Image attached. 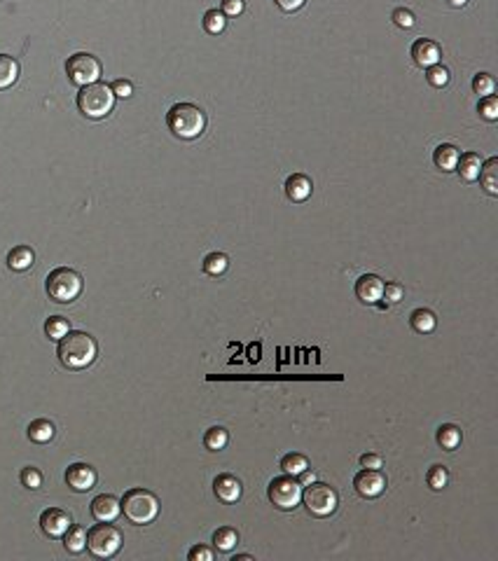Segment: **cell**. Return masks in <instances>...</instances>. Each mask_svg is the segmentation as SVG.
Here are the masks:
<instances>
[{
    "label": "cell",
    "mask_w": 498,
    "mask_h": 561,
    "mask_svg": "<svg viewBox=\"0 0 498 561\" xmlns=\"http://www.w3.org/2000/svg\"><path fill=\"white\" fill-rule=\"evenodd\" d=\"M66 75L77 87H87L91 82H98V77H101V61L87 52H77L73 56H68Z\"/></svg>",
    "instance_id": "cell-9"
},
{
    "label": "cell",
    "mask_w": 498,
    "mask_h": 561,
    "mask_svg": "<svg viewBox=\"0 0 498 561\" xmlns=\"http://www.w3.org/2000/svg\"><path fill=\"white\" fill-rule=\"evenodd\" d=\"M477 110H480V117L482 119H487V122H496V119H498V98L494 94L482 96L480 98V105H477Z\"/></svg>",
    "instance_id": "cell-35"
},
{
    "label": "cell",
    "mask_w": 498,
    "mask_h": 561,
    "mask_svg": "<svg viewBox=\"0 0 498 561\" xmlns=\"http://www.w3.org/2000/svg\"><path fill=\"white\" fill-rule=\"evenodd\" d=\"M447 3L452 5V7H466L468 0H447Z\"/></svg>",
    "instance_id": "cell-46"
},
{
    "label": "cell",
    "mask_w": 498,
    "mask_h": 561,
    "mask_svg": "<svg viewBox=\"0 0 498 561\" xmlns=\"http://www.w3.org/2000/svg\"><path fill=\"white\" fill-rule=\"evenodd\" d=\"M63 545L70 554H80L87 550V531L82 526H70V529L63 533Z\"/></svg>",
    "instance_id": "cell-25"
},
{
    "label": "cell",
    "mask_w": 498,
    "mask_h": 561,
    "mask_svg": "<svg viewBox=\"0 0 498 561\" xmlns=\"http://www.w3.org/2000/svg\"><path fill=\"white\" fill-rule=\"evenodd\" d=\"M405 297V288L400 283H384V295L382 299H386V304H398Z\"/></svg>",
    "instance_id": "cell-39"
},
{
    "label": "cell",
    "mask_w": 498,
    "mask_h": 561,
    "mask_svg": "<svg viewBox=\"0 0 498 561\" xmlns=\"http://www.w3.org/2000/svg\"><path fill=\"white\" fill-rule=\"evenodd\" d=\"M442 59V49L438 42L428 40V38H419L412 45V61L417 63L419 68H431L435 63H440Z\"/></svg>",
    "instance_id": "cell-13"
},
{
    "label": "cell",
    "mask_w": 498,
    "mask_h": 561,
    "mask_svg": "<svg viewBox=\"0 0 498 561\" xmlns=\"http://www.w3.org/2000/svg\"><path fill=\"white\" fill-rule=\"evenodd\" d=\"M302 503H304L309 515L323 519L337 512V508H339V494L325 482H311L307 484V489H302Z\"/></svg>",
    "instance_id": "cell-6"
},
{
    "label": "cell",
    "mask_w": 498,
    "mask_h": 561,
    "mask_svg": "<svg viewBox=\"0 0 498 561\" xmlns=\"http://www.w3.org/2000/svg\"><path fill=\"white\" fill-rule=\"evenodd\" d=\"M70 526H73V515L61 508H47L40 515V529L47 538H63Z\"/></svg>",
    "instance_id": "cell-11"
},
{
    "label": "cell",
    "mask_w": 498,
    "mask_h": 561,
    "mask_svg": "<svg viewBox=\"0 0 498 561\" xmlns=\"http://www.w3.org/2000/svg\"><path fill=\"white\" fill-rule=\"evenodd\" d=\"M354 489H356V494L363 498H379L386 491V477L382 470L363 468L361 473L354 477Z\"/></svg>",
    "instance_id": "cell-10"
},
{
    "label": "cell",
    "mask_w": 498,
    "mask_h": 561,
    "mask_svg": "<svg viewBox=\"0 0 498 561\" xmlns=\"http://www.w3.org/2000/svg\"><path fill=\"white\" fill-rule=\"evenodd\" d=\"M61 365L66 370H87L98 356V344L91 334L82 330H68L56 346Z\"/></svg>",
    "instance_id": "cell-1"
},
{
    "label": "cell",
    "mask_w": 498,
    "mask_h": 561,
    "mask_svg": "<svg viewBox=\"0 0 498 561\" xmlns=\"http://www.w3.org/2000/svg\"><path fill=\"white\" fill-rule=\"evenodd\" d=\"M166 126L175 138L194 140L206 131V112L194 103H175L166 112Z\"/></svg>",
    "instance_id": "cell-2"
},
{
    "label": "cell",
    "mask_w": 498,
    "mask_h": 561,
    "mask_svg": "<svg viewBox=\"0 0 498 561\" xmlns=\"http://www.w3.org/2000/svg\"><path fill=\"white\" fill-rule=\"evenodd\" d=\"M461 440H463V435L459 426L445 424L438 428V445L445 449V452H454V449L461 445Z\"/></svg>",
    "instance_id": "cell-26"
},
{
    "label": "cell",
    "mask_w": 498,
    "mask_h": 561,
    "mask_svg": "<svg viewBox=\"0 0 498 561\" xmlns=\"http://www.w3.org/2000/svg\"><path fill=\"white\" fill-rule=\"evenodd\" d=\"M33 262H35V252L33 248H28V245H17V248H12L7 252V266H10L12 271L31 269Z\"/></svg>",
    "instance_id": "cell-21"
},
{
    "label": "cell",
    "mask_w": 498,
    "mask_h": 561,
    "mask_svg": "<svg viewBox=\"0 0 498 561\" xmlns=\"http://www.w3.org/2000/svg\"><path fill=\"white\" fill-rule=\"evenodd\" d=\"M477 180H480V185L484 187V192L491 194V196H498V157L482 161Z\"/></svg>",
    "instance_id": "cell-19"
},
{
    "label": "cell",
    "mask_w": 498,
    "mask_h": 561,
    "mask_svg": "<svg viewBox=\"0 0 498 561\" xmlns=\"http://www.w3.org/2000/svg\"><path fill=\"white\" fill-rule=\"evenodd\" d=\"M227 28V17L220 10H208L203 14V31L208 35H220Z\"/></svg>",
    "instance_id": "cell-31"
},
{
    "label": "cell",
    "mask_w": 498,
    "mask_h": 561,
    "mask_svg": "<svg viewBox=\"0 0 498 561\" xmlns=\"http://www.w3.org/2000/svg\"><path fill=\"white\" fill-rule=\"evenodd\" d=\"M267 496H269L274 508L290 512L302 503V484L292 475L274 477L269 487H267Z\"/></svg>",
    "instance_id": "cell-8"
},
{
    "label": "cell",
    "mask_w": 498,
    "mask_h": 561,
    "mask_svg": "<svg viewBox=\"0 0 498 561\" xmlns=\"http://www.w3.org/2000/svg\"><path fill=\"white\" fill-rule=\"evenodd\" d=\"M122 531L115 529L112 522H98L87 531V550L96 559H110L122 550Z\"/></svg>",
    "instance_id": "cell-7"
},
{
    "label": "cell",
    "mask_w": 498,
    "mask_h": 561,
    "mask_svg": "<svg viewBox=\"0 0 498 561\" xmlns=\"http://www.w3.org/2000/svg\"><path fill=\"white\" fill-rule=\"evenodd\" d=\"M238 543V533L231 526H220L213 533V547L217 552H231Z\"/></svg>",
    "instance_id": "cell-27"
},
{
    "label": "cell",
    "mask_w": 498,
    "mask_h": 561,
    "mask_svg": "<svg viewBox=\"0 0 498 561\" xmlns=\"http://www.w3.org/2000/svg\"><path fill=\"white\" fill-rule=\"evenodd\" d=\"M213 491L222 503H236L243 494V487L234 475H217L213 482Z\"/></svg>",
    "instance_id": "cell-17"
},
{
    "label": "cell",
    "mask_w": 498,
    "mask_h": 561,
    "mask_svg": "<svg viewBox=\"0 0 498 561\" xmlns=\"http://www.w3.org/2000/svg\"><path fill=\"white\" fill-rule=\"evenodd\" d=\"M426 80H428V84H431V87L442 89V87H447L449 80H452V73H449L447 66H442V63H435V66L426 68Z\"/></svg>",
    "instance_id": "cell-32"
},
{
    "label": "cell",
    "mask_w": 498,
    "mask_h": 561,
    "mask_svg": "<svg viewBox=\"0 0 498 561\" xmlns=\"http://www.w3.org/2000/svg\"><path fill=\"white\" fill-rule=\"evenodd\" d=\"M285 196L290 199L292 203H302V201H307L309 196H311L314 192V182L309 175L304 173H292V175H288V180H285Z\"/></svg>",
    "instance_id": "cell-16"
},
{
    "label": "cell",
    "mask_w": 498,
    "mask_h": 561,
    "mask_svg": "<svg viewBox=\"0 0 498 561\" xmlns=\"http://www.w3.org/2000/svg\"><path fill=\"white\" fill-rule=\"evenodd\" d=\"M19 480H21V484H24L26 489H31V491H35V489H40L42 487V473L38 468H33V466H28V468H24L19 473Z\"/></svg>",
    "instance_id": "cell-38"
},
{
    "label": "cell",
    "mask_w": 498,
    "mask_h": 561,
    "mask_svg": "<svg viewBox=\"0 0 498 561\" xmlns=\"http://www.w3.org/2000/svg\"><path fill=\"white\" fill-rule=\"evenodd\" d=\"M307 468H309L307 456H302V454H297V452H290V454H285L283 459H281V470H283L285 475L297 477L300 473H304Z\"/></svg>",
    "instance_id": "cell-30"
},
{
    "label": "cell",
    "mask_w": 498,
    "mask_h": 561,
    "mask_svg": "<svg viewBox=\"0 0 498 561\" xmlns=\"http://www.w3.org/2000/svg\"><path fill=\"white\" fill-rule=\"evenodd\" d=\"M19 80V61L10 54H0V89H10Z\"/></svg>",
    "instance_id": "cell-24"
},
{
    "label": "cell",
    "mask_w": 498,
    "mask_h": 561,
    "mask_svg": "<svg viewBox=\"0 0 498 561\" xmlns=\"http://www.w3.org/2000/svg\"><path fill=\"white\" fill-rule=\"evenodd\" d=\"M459 157H461V150L456 145H449V143H442L435 147V154H433V161L435 166L440 168V171H456V164H459Z\"/></svg>",
    "instance_id": "cell-18"
},
{
    "label": "cell",
    "mask_w": 498,
    "mask_h": 561,
    "mask_svg": "<svg viewBox=\"0 0 498 561\" xmlns=\"http://www.w3.org/2000/svg\"><path fill=\"white\" fill-rule=\"evenodd\" d=\"M203 273H208V276H222L224 271H227L229 266V257L224 255V252H208L206 257H203Z\"/></svg>",
    "instance_id": "cell-28"
},
{
    "label": "cell",
    "mask_w": 498,
    "mask_h": 561,
    "mask_svg": "<svg viewBox=\"0 0 498 561\" xmlns=\"http://www.w3.org/2000/svg\"><path fill=\"white\" fill-rule=\"evenodd\" d=\"M229 445V433L224 431L222 426H213L208 428L206 435H203V447L210 449V452H220Z\"/></svg>",
    "instance_id": "cell-29"
},
{
    "label": "cell",
    "mask_w": 498,
    "mask_h": 561,
    "mask_svg": "<svg viewBox=\"0 0 498 561\" xmlns=\"http://www.w3.org/2000/svg\"><path fill=\"white\" fill-rule=\"evenodd\" d=\"M91 515H94L96 522H115L122 515V505H119L115 496L101 494L91 501Z\"/></svg>",
    "instance_id": "cell-15"
},
{
    "label": "cell",
    "mask_w": 498,
    "mask_h": 561,
    "mask_svg": "<svg viewBox=\"0 0 498 561\" xmlns=\"http://www.w3.org/2000/svg\"><path fill=\"white\" fill-rule=\"evenodd\" d=\"M361 466L370 468V470H382L384 468V459L379 454H363L361 456Z\"/></svg>",
    "instance_id": "cell-43"
},
{
    "label": "cell",
    "mask_w": 498,
    "mask_h": 561,
    "mask_svg": "<svg viewBox=\"0 0 498 561\" xmlns=\"http://www.w3.org/2000/svg\"><path fill=\"white\" fill-rule=\"evenodd\" d=\"M274 3L278 5V10L281 12H285V14H292V12H297L304 7L307 0H274Z\"/></svg>",
    "instance_id": "cell-44"
},
{
    "label": "cell",
    "mask_w": 498,
    "mask_h": 561,
    "mask_svg": "<svg viewBox=\"0 0 498 561\" xmlns=\"http://www.w3.org/2000/svg\"><path fill=\"white\" fill-rule=\"evenodd\" d=\"M47 295L59 304H70L82 295L84 280L75 269L70 266H56L54 271L47 273Z\"/></svg>",
    "instance_id": "cell-5"
},
{
    "label": "cell",
    "mask_w": 498,
    "mask_h": 561,
    "mask_svg": "<svg viewBox=\"0 0 498 561\" xmlns=\"http://www.w3.org/2000/svg\"><path fill=\"white\" fill-rule=\"evenodd\" d=\"M189 561H213V552L208 550L206 545H194L192 550L187 552Z\"/></svg>",
    "instance_id": "cell-41"
},
{
    "label": "cell",
    "mask_w": 498,
    "mask_h": 561,
    "mask_svg": "<svg viewBox=\"0 0 498 561\" xmlns=\"http://www.w3.org/2000/svg\"><path fill=\"white\" fill-rule=\"evenodd\" d=\"M426 482H428V487H431L433 491H442L447 487V482H449V470L445 466H433L431 470H428Z\"/></svg>",
    "instance_id": "cell-34"
},
{
    "label": "cell",
    "mask_w": 498,
    "mask_h": 561,
    "mask_svg": "<svg viewBox=\"0 0 498 561\" xmlns=\"http://www.w3.org/2000/svg\"><path fill=\"white\" fill-rule=\"evenodd\" d=\"M234 561H253V557H250V554H236Z\"/></svg>",
    "instance_id": "cell-47"
},
{
    "label": "cell",
    "mask_w": 498,
    "mask_h": 561,
    "mask_svg": "<svg viewBox=\"0 0 498 561\" xmlns=\"http://www.w3.org/2000/svg\"><path fill=\"white\" fill-rule=\"evenodd\" d=\"M473 91L477 96H489V94H494L496 91V82H494V77H491L489 73H480V75H475L473 77Z\"/></svg>",
    "instance_id": "cell-36"
},
{
    "label": "cell",
    "mask_w": 498,
    "mask_h": 561,
    "mask_svg": "<svg viewBox=\"0 0 498 561\" xmlns=\"http://www.w3.org/2000/svg\"><path fill=\"white\" fill-rule=\"evenodd\" d=\"M110 89H112V94L119 98H129L133 94V84L129 80H115L110 84Z\"/></svg>",
    "instance_id": "cell-42"
},
{
    "label": "cell",
    "mask_w": 498,
    "mask_h": 561,
    "mask_svg": "<svg viewBox=\"0 0 498 561\" xmlns=\"http://www.w3.org/2000/svg\"><path fill=\"white\" fill-rule=\"evenodd\" d=\"M480 168H482V159L480 154L475 152H463L459 157V164H456V171L466 182H475L477 175H480Z\"/></svg>",
    "instance_id": "cell-22"
},
{
    "label": "cell",
    "mask_w": 498,
    "mask_h": 561,
    "mask_svg": "<svg viewBox=\"0 0 498 561\" xmlns=\"http://www.w3.org/2000/svg\"><path fill=\"white\" fill-rule=\"evenodd\" d=\"M119 505H122L124 517L136 526L152 524L159 515V498L147 489H129Z\"/></svg>",
    "instance_id": "cell-4"
},
{
    "label": "cell",
    "mask_w": 498,
    "mask_h": 561,
    "mask_svg": "<svg viewBox=\"0 0 498 561\" xmlns=\"http://www.w3.org/2000/svg\"><path fill=\"white\" fill-rule=\"evenodd\" d=\"M115 94L110 84L105 82H91L87 87H80L77 91V110L87 119H103L108 117L115 108Z\"/></svg>",
    "instance_id": "cell-3"
},
{
    "label": "cell",
    "mask_w": 498,
    "mask_h": 561,
    "mask_svg": "<svg viewBox=\"0 0 498 561\" xmlns=\"http://www.w3.org/2000/svg\"><path fill=\"white\" fill-rule=\"evenodd\" d=\"M245 10V0H222V14L224 17H229V19H236V17H241Z\"/></svg>",
    "instance_id": "cell-40"
},
{
    "label": "cell",
    "mask_w": 498,
    "mask_h": 561,
    "mask_svg": "<svg viewBox=\"0 0 498 561\" xmlns=\"http://www.w3.org/2000/svg\"><path fill=\"white\" fill-rule=\"evenodd\" d=\"M96 480H98L96 470L87 466V463H73V466H68L66 470V484L73 491H80V494L94 489Z\"/></svg>",
    "instance_id": "cell-12"
},
{
    "label": "cell",
    "mask_w": 498,
    "mask_h": 561,
    "mask_svg": "<svg viewBox=\"0 0 498 561\" xmlns=\"http://www.w3.org/2000/svg\"><path fill=\"white\" fill-rule=\"evenodd\" d=\"M297 477H300V484H302V487H307V484L316 482V473H314V470H309V468L304 470V473H300Z\"/></svg>",
    "instance_id": "cell-45"
},
{
    "label": "cell",
    "mask_w": 498,
    "mask_h": 561,
    "mask_svg": "<svg viewBox=\"0 0 498 561\" xmlns=\"http://www.w3.org/2000/svg\"><path fill=\"white\" fill-rule=\"evenodd\" d=\"M391 19H393V24H396L398 28H403V31H410V28H414V24H417L414 12L407 10V7H398V10H393Z\"/></svg>",
    "instance_id": "cell-37"
},
{
    "label": "cell",
    "mask_w": 498,
    "mask_h": 561,
    "mask_svg": "<svg viewBox=\"0 0 498 561\" xmlns=\"http://www.w3.org/2000/svg\"><path fill=\"white\" fill-rule=\"evenodd\" d=\"M410 325L414 332L419 334H431L435 327H438V316H435L431 309H417L410 316Z\"/></svg>",
    "instance_id": "cell-23"
},
{
    "label": "cell",
    "mask_w": 498,
    "mask_h": 561,
    "mask_svg": "<svg viewBox=\"0 0 498 561\" xmlns=\"http://www.w3.org/2000/svg\"><path fill=\"white\" fill-rule=\"evenodd\" d=\"M382 295H384V280L377 273H365V276L356 280V297L363 304H379Z\"/></svg>",
    "instance_id": "cell-14"
},
{
    "label": "cell",
    "mask_w": 498,
    "mask_h": 561,
    "mask_svg": "<svg viewBox=\"0 0 498 561\" xmlns=\"http://www.w3.org/2000/svg\"><path fill=\"white\" fill-rule=\"evenodd\" d=\"M68 330H70V323L68 318H63V316H52V318H47L45 323V334L54 342H59Z\"/></svg>",
    "instance_id": "cell-33"
},
{
    "label": "cell",
    "mask_w": 498,
    "mask_h": 561,
    "mask_svg": "<svg viewBox=\"0 0 498 561\" xmlns=\"http://www.w3.org/2000/svg\"><path fill=\"white\" fill-rule=\"evenodd\" d=\"M56 435V426L49 419H35L28 426V440L35 442V445H47L52 442Z\"/></svg>",
    "instance_id": "cell-20"
}]
</instances>
